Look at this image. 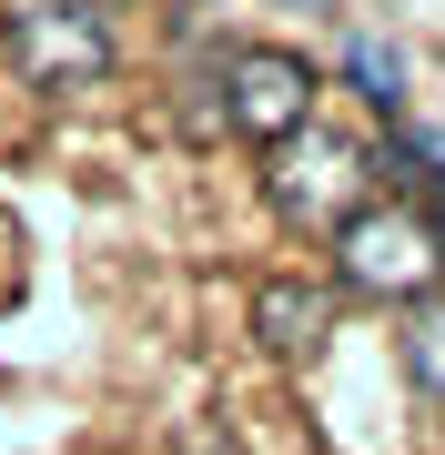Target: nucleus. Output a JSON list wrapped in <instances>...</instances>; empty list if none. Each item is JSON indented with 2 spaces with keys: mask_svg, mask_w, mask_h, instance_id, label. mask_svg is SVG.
<instances>
[{
  "mask_svg": "<svg viewBox=\"0 0 445 455\" xmlns=\"http://www.w3.org/2000/svg\"><path fill=\"white\" fill-rule=\"evenodd\" d=\"M334 243H345V283L375 293V304H415V293H435V274H445L425 212H405V203H364Z\"/></svg>",
  "mask_w": 445,
  "mask_h": 455,
  "instance_id": "nucleus-1",
  "label": "nucleus"
},
{
  "mask_svg": "<svg viewBox=\"0 0 445 455\" xmlns=\"http://www.w3.org/2000/svg\"><path fill=\"white\" fill-rule=\"evenodd\" d=\"M213 92H223V122L243 132V142H274V152L314 122V61H304V51H283V41L233 51Z\"/></svg>",
  "mask_w": 445,
  "mask_h": 455,
  "instance_id": "nucleus-2",
  "label": "nucleus"
},
{
  "mask_svg": "<svg viewBox=\"0 0 445 455\" xmlns=\"http://www.w3.org/2000/svg\"><path fill=\"white\" fill-rule=\"evenodd\" d=\"M11 61L41 92H82V82L112 71V31H101L91 0H20L11 11Z\"/></svg>",
  "mask_w": 445,
  "mask_h": 455,
  "instance_id": "nucleus-3",
  "label": "nucleus"
},
{
  "mask_svg": "<svg viewBox=\"0 0 445 455\" xmlns=\"http://www.w3.org/2000/svg\"><path fill=\"white\" fill-rule=\"evenodd\" d=\"M274 193H283L294 223H334V233H345L354 212H364V152L345 142V132H314V122H304L294 142H283Z\"/></svg>",
  "mask_w": 445,
  "mask_h": 455,
  "instance_id": "nucleus-4",
  "label": "nucleus"
},
{
  "mask_svg": "<svg viewBox=\"0 0 445 455\" xmlns=\"http://www.w3.org/2000/svg\"><path fill=\"white\" fill-rule=\"evenodd\" d=\"M253 334L274 355H314L324 344V283H264L253 293Z\"/></svg>",
  "mask_w": 445,
  "mask_h": 455,
  "instance_id": "nucleus-5",
  "label": "nucleus"
},
{
  "mask_svg": "<svg viewBox=\"0 0 445 455\" xmlns=\"http://www.w3.org/2000/svg\"><path fill=\"white\" fill-rule=\"evenodd\" d=\"M405 364H415V385H425V395H445V304H425V314H415Z\"/></svg>",
  "mask_w": 445,
  "mask_h": 455,
  "instance_id": "nucleus-6",
  "label": "nucleus"
},
{
  "mask_svg": "<svg viewBox=\"0 0 445 455\" xmlns=\"http://www.w3.org/2000/svg\"><path fill=\"white\" fill-rule=\"evenodd\" d=\"M425 193H435V212H425V233H435V253H445V152H435V172H425Z\"/></svg>",
  "mask_w": 445,
  "mask_h": 455,
  "instance_id": "nucleus-7",
  "label": "nucleus"
},
{
  "mask_svg": "<svg viewBox=\"0 0 445 455\" xmlns=\"http://www.w3.org/2000/svg\"><path fill=\"white\" fill-rule=\"evenodd\" d=\"M294 11H324V0H294Z\"/></svg>",
  "mask_w": 445,
  "mask_h": 455,
  "instance_id": "nucleus-8",
  "label": "nucleus"
}]
</instances>
